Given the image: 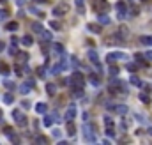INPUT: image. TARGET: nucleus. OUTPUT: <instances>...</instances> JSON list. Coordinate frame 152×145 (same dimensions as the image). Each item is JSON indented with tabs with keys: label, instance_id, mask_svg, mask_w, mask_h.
<instances>
[{
	"label": "nucleus",
	"instance_id": "f257e3e1",
	"mask_svg": "<svg viewBox=\"0 0 152 145\" xmlns=\"http://www.w3.org/2000/svg\"><path fill=\"white\" fill-rule=\"evenodd\" d=\"M69 85H71L73 89H83V85H85L83 74H80V73L71 74V78H69Z\"/></svg>",
	"mask_w": 152,
	"mask_h": 145
},
{
	"label": "nucleus",
	"instance_id": "f03ea898",
	"mask_svg": "<svg viewBox=\"0 0 152 145\" xmlns=\"http://www.w3.org/2000/svg\"><path fill=\"white\" fill-rule=\"evenodd\" d=\"M83 138H85L87 142H94V140H96V135H94V126H92V124H89V122H87L85 126H83Z\"/></svg>",
	"mask_w": 152,
	"mask_h": 145
},
{
	"label": "nucleus",
	"instance_id": "7ed1b4c3",
	"mask_svg": "<svg viewBox=\"0 0 152 145\" xmlns=\"http://www.w3.org/2000/svg\"><path fill=\"white\" fill-rule=\"evenodd\" d=\"M106 60L110 62V64H113V62H117V60H127V53H124V51H113V53H108Z\"/></svg>",
	"mask_w": 152,
	"mask_h": 145
},
{
	"label": "nucleus",
	"instance_id": "20e7f679",
	"mask_svg": "<svg viewBox=\"0 0 152 145\" xmlns=\"http://www.w3.org/2000/svg\"><path fill=\"white\" fill-rule=\"evenodd\" d=\"M12 115H14V120H16L18 126H21V128L27 126V117H25L23 113H19L18 110H14V112H12Z\"/></svg>",
	"mask_w": 152,
	"mask_h": 145
},
{
	"label": "nucleus",
	"instance_id": "39448f33",
	"mask_svg": "<svg viewBox=\"0 0 152 145\" xmlns=\"http://www.w3.org/2000/svg\"><path fill=\"white\" fill-rule=\"evenodd\" d=\"M67 9H69V7H67L66 4H60V6H57V7L53 9V14H55V16H64V14L67 12Z\"/></svg>",
	"mask_w": 152,
	"mask_h": 145
},
{
	"label": "nucleus",
	"instance_id": "423d86ee",
	"mask_svg": "<svg viewBox=\"0 0 152 145\" xmlns=\"http://www.w3.org/2000/svg\"><path fill=\"white\" fill-rule=\"evenodd\" d=\"M126 14H127L126 6H124L122 2H119V4H117V16H119V19H124V18H126Z\"/></svg>",
	"mask_w": 152,
	"mask_h": 145
},
{
	"label": "nucleus",
	"instance_id": "0eeeda50",
	"mask_svg": "<svg viewBox=\"0 0 152 145\" xmlns=\"http://www.w3.org/2000/svg\"><path fill=\"white\" fill-rule=\"evenodd\" d=\"M74 117H76V106L71 105L66 112V120H74Z\"/></svg>",
	"mask_w": 152,
	"mask_h": 145
},
{
	"label": "nucleus",
	"instance_id": "6e6552de",
	"mask_svg": "<svg viewBox=\"0 0 152 145\" xmlns=\"http://www.w3.org/2000/svg\"><path fill=\"white\" fill-rule=\"evenodd\" d=\"M87 57L90 58V62H92V64H96V66L99 67V57H97V53H96L94 50H90L89 53H87Z\"/></svg>",
	"mask_w": 152,
	"mask_h": 145
},
{
	"label": "nucleus",
	"instance_id": "1a4fd4ad",
	"mask_svg": "<svg viewBox=\"0 0 152 145\" xmlns=\"http://www.w3.org/2000/svg\"><path fill=\"white\" fill-rule=\"evenodd\" d=\"M140 43L142 44H147V46H152V35H142L140 37Z\"/></svg>",
	"mask_w": 152,
	"mask_h": 145
},
{
	"label": "nucleus",
	"instance_id": "9d476101",
	"mask_svg": "<svg viewBox=\"0 0 152 145\" xmlns=\"http://www.w3.org/2000/svg\"><path fill=\"white\" fill-rule=\"evenodd\" d=\"M87 30H90L92 34H99L101 32V27L99 25H94V23H89V25H87Z\"/></svg>",
	"mask_w": 152,
	"mask_h": 145
},
{
	"label": "nucleus",
	"instance_id": "9b49d317",
	"mask_svg": "<svg viewBox=\"0 0 152 145\" xmlns=\"http://www.w3.org/2000/svg\"><path fill=\"white\" fill-rule=\"evenodd\" d=\"M74 133H76V129H74L73 120H67V135H69V136H74Z\"/></svg>",
	"mask_w": 152,
	"mask_h": 145
},
{
	"label": "nucleus",
	"instance_id": "f8f14e48",
	"mask_svg": "<svg viewBox=\"0 0 152 145\" xmlns=\"http://www.w3.org/2000/svg\"><path fill=\"white\" fill-rule=\"evenodd\" d=\"M41 39H42V41H51L53 35H51V32H48V30H42V32H41Z\"/></svg>",
	"mask_w": 152,
	"mask_h": 145
},
{
	"label": "nucleus",
	"instance_id": "ddd939ff",
	"mask_svg": "<svg viewBox=\"0 0 152 145\" xmlns=\"http://www.w3.org/2000/svg\"><path fill=\"white\" fill-rule=\"evenodd\" d=\"M115 112H117L119 115H126V113H127V106H126V105H119V106H115Z\"/></svg>",
	"mask_w": 152,
	"mask_h": 145
},
{
	"label": "nucleus",
	"instance_id": "4468645a",
	"mask_svg": "<svg viewBox=\"0 0 152 145\" xmlns=\"http://www.w3.org/2000/svg\"><path fill=\"white\" fill-rule=\"evenodd\" d=\"M21 43H23L25 46H30L34 43V39H32V35H23V37H21Z\"/></svg>",
	"mask_w": 152,
	"mask_h": 145
},
{
	"label": "nucleus",
	"instance_id": "2eb2a0df",
	"mask_svg": "<svg viewBox=\"0 0 152 145\" xmlns=\"http://www.w3.org/2000/svg\"><path fill=\"white\" fill-rule=\"evenodd\" d=\"M46 110H48V106H46V103H39V105L35 106V112H37V113H44Z\"/></svg>",
	"mask_w": 152,
	"mask_h": 145
},
{
	"label": "nucleus",
	"instance_id": "dca6fc26",
	"mask_svg": "<svg viewBox=\"0 0 152 145\" xmlns=\"http://www.w3.org/2000/svg\"><path fill=\"white\" fill-rule=\"evenodd\" d=\"M127 34H129V30H127V27H120L119 28V34H117V37H127Z\"/></svg>",
	"mask_w": 152,
	"mask_h": 145
},
{
	"label": "nucleus",
	"instance_id": "f3484780",
	"mask_svg": "<svg viewBox=\"0 0 152 145\" xmlns=\"http://www.w3.org/2000/svg\"><path fill=\"white\" fill-rule=\"evenodd\" d=\"M76 2V7H78V12L80 14H83L85 12V7H83V4H85V0H74Z\"/></svg>",
	"mask_w": 152,
	"mask_h": 145
},
{
	"label": "nucleus",
	"instance_id": "a211bd4d",
	"mask_svg": "<svg viewBox=\"0 0 152 145\" xmlns=\"http://www.w3.org/2000/svg\"><path fill=\"white\" fill-rule=\"evenodd\" d=\"M97 19H99V23H101V25H108V23H110V18H108L106 14H99Z\"/></svg>",
	"mask_w": 152,
	"mask_h": 145
},
{
	"label": "nucleus",
	"instance_id": "6ab92c4d",
	"mask_svg": "<svg viewBox=\"0 0 152 145\" xmlns=\"http://www.w3.org/2000/svg\"><path fill=\"white\" fill-rule=\"evenodd\" d=\"M30 87H32L30 83H23V85L19 87V92H21V94H28V92H30Z\"/></svg>",
	"mask_w": 152,
	"mask_h": 145
},
{
	"label": "nucleus",
	"instance_id": "aec40b11",
	"mask_svg": "<svg viewBox=\"0 0 152 145\" xmlns=\"http://www.w3.org/2000/svg\"><path fill=\"white\" fill-rule=\"evenodd\" d=\"M32 30H34V32H37V34L41 35V32L44 30V28H42V25H41V23H32Z\"/></svg>",
	"mask_w": 152,
	"mask_h": 145
},
{
	"label": "nucleus",
	"instance_id": "412c9836",
	"mask_svg": "<svg viewBox=\"0 0 152 145\" xmlns=\"http://www.w3.org/2000/svg\"><path fill=\"white\" fill-rule=\"evenodd\" d=\"M7 16H9V11L7 9H0V22H6Z\"/></svg>",
	"mask_w": 152,
	"mask_h": 145
},
{
	"label": "nucleus",
	"instance_id": "4be33fe9",
	"mask_svg": "<svg viewBox=\"0 0 152 145\" xmlns=\"http://www.w3.org/2000/svg\"><path fill=\"white\" fill-rule=\"evenodd\" d=\"M4 103H6V105H12V103H14L12 94H6V96H4Z\"/></svg>",
	"mask_w": 152,
	"mask_h": 145
},
{
	"label": "nucleus",
	"instance_id": "5701e85b",
	"mask_svg": "<svg viewBox=\"0 0 152 145\" xmlns=\"http://www.w3.org/2000/svg\"><path fill=\"white\" fill-rule=\"evenodd\" d=\"M9 53L11 55H18V48H16V39H12V44L9 48Z\"/></svg>",
	"mask_w": 152,
	"mask_h": 145
},
{
	"label": "nucleus",
	"instance_id": "b1692460",
	"mask_svg": "<svg viewBox=\"0 0 152 145\" xmlns=\"http://www.w3.org/2000/svg\"><path fill=\"white\" fill-rule=\"evenodd\" d=\"M131 83H133V85H136V87H140V85H142V81H140V78H138V76H135V74H133V76H131Z\"/></svg>",
	"mask_w": 152,
	"mask_h": 145
},
{
	"label": "nucleus",
	"instance_id": "393cba45",
	"mask_svg": "<svg viewBox=\"0 0 152 145\" xmlns=\"http://www.w3.org/2000/svg\"><path fill=\"white\" fill-rule=\"evenodd\" d=\"M46 89H48V94H50V96H53V94L57 92V89H55V85H53V83H48V85H46Z\"/></svg>",
	"mask_w": 152,
	"mask_h": 145
},
{
	"label": "nucleus",
	"instance_id": "a878e982",
	"mask_svg": "<svg viewBox=\"0 0 152 145\" xmlns=\"http://www.w3.org/2000/svg\"><path fill=\"white\" fill-rule=\"evenodd\" d=\"M104 124H106V128H113V120H112V117H104Z\"/></svg>",
	"mask_w": 152,
	"mask_h": 145
},
{
	"label": "nucleus",
	"instance_id": "bb28decb",
	"mask_svg": "<svg viewBox=\"0 0 152 145\" xmlns=\"http://www.w3.org/2000/svg\"><path fill=\"white\" fill-rule=\"evenodd\" d=\"M90 83H92V85H94V87H97V85H99V83H101V80H99V78H97V76H90Z\"/></svg>",
	"mask_w": 152,
	"mask_h": 145
},
{
	"label": "nucleus",
	"instance_id": "cd10ccee",
	"mask_svg": "<svg viewBox=\"0 0 152 145\" xmlns=\"http://www.w3.org/2000/svg\"><path fill=\"white\" fill-rule=\"evenodd\" d=\"M16 28H18V23H14V22L6 25V30H9V32H11V30H16Z\"/></svg>",
	"mask_w": 152,
	"mask_h": 145
},
{
	"label": "nucleus",
	"instance_id": "c85d7f7f",
	"mask_svg": "<svg viewBox=\"0 0 152 145\" xmlns=\"http://www.w3.org/2000/svg\"><path fill=\"white\" fill-rule=\"evenodd\" d=\"M53 51H57V53H60V55H62V53H64L62 44H58V43H57V44H53Z\"/></svg>",
	"mask_w": 152,
	"mask_h": 145
},
{
	"label": "nucleus",
	"instance_id": "c756f323",
	"mask_svg": "<svg viewBox=\"0 0 152 145\" xmlns=\"http://www.w3.org/2000/svg\"><path fill=\"white\" fill-rule=\"evenodd\" d=\"M51 124H53V117H44V126H46V128H50Z\"/></svg>",
	"mask_w": 152,
	"mask_h": 145
},
{
	"label": "nucleus",
	"instance_id": "7c9ffc66",
	"mask_svg": "<svg viewBox=\"0 0 152 145\" xmlns=\"http://www.w3.org/2000/svg\"><path fill=\"white\" fill-rule=\"evenodd\" d=\"M140 101H142V103H145V105H147V103H150V99H149V96H147V94H140Z\"/></svg>",
	"mask_w": 152,
	"mask_h": 145
},
{
	"label": "nucleus",
	"instance_id": "2f4dec72",
	"mask_svg": "<svg viewBox=\"0 0 152 145\" xmlns=\"http://www.w3.org/2000/svg\"><path fill=\"white\" fill-rule=\"evenodd\" d=\"M18 58H19L21 62H25V60H28V55H27V53H18Z\"/></svg>",
	"mask_w": 152,
	"mask_h": 145
},
{
	"label": "nucleus",
	"instance_id": "473e14b6",
	"mask_svg": "<svg viewBox=\"0 0 152 145\" xmlns=\"http://www.w3.org/2000/svg\"><path fill=\"white\" fill-rule=\"evenodd\" d=\"M50 27L55 28V30H58V28H60V23H58V22H50Z\"/></svg>",
	"mask_w": 152,
	"mask_h": 145
},
{
	"label": "nucleus",
	"instance_id": "72a5a7b5",
	"mask_svg": "<svg viewBox=\"0 0 152 145\" xmlns=\"http://www.w3.org/2000/svg\"><path fill=\"white\" fill-rule=\"evenodd\" d=\"M110 74H112V76H117V74H119V69H117L115 66H112V67H110Z\"/></svg>",
	"mask_w": 152,
	"mask_h": 145
},
{
	"label": "nucleus",
	"instance_id": "f704fd0d",
	"mask_svg": "<svg viewBox=\"0 0 152 145\" xmlns=\"http://www.w3.org/2000/svg\"><path fill=\"white\" fill-rule=\"evenodd\" d=\"M51 135H53V136H55L57 140H58V138L62 136V135H60V129H53V131H51Z\"/></svg>",
	"mask_w": 152,
	"mask_h": 145
},
{
	"label": "nucleus",
	"instance_id": "c9c22d12",
	"mask_svg": "<svg viewBox=\"0 0 152 145\" xmlns=\"http://www.w3.org/2000/svg\"><path fill=\"white\" fill-rule=\"evenodd\" d=\"M127 69L133 73V71H136V69H138V66H136V64H127Z\"/></svg>",
	"mask_w": 152,
	"mask_h": 145
},
{
	"label": "nucleus",
	"instance_id": "e433bc0d",
	"mask_svg": "<svg viewBox=\"0 0 152 145\" xmlns=\"http://www.w3.org/2000/svg\"><path fill=\"white\" fill-rule=\"evenodd\" d=\"M106 135L113 138V136H115V133H113V128H108V129H106Z\"/></svg>",
	"mask_w": 152,
	"mask_h": 145
},
{
	"label": "nucleus",
	"instance_id": "4c0bfd02",
	"mask_svg": "<svg viewBox=\"0 0 152 145\" xmlns=\"http://www.w3.org/2000/svg\"><path fill=\"white\" fill-rule=\"evenodd\" d=\"M21 106L28 110V108H30V103H28V101H21Z\"/></svg>",
	"mask_w": 152,
	"mask_h": 145
},
{
	"label": "nucleus",
	"instance_id": "58836bf2",
	"mask_svg": "<svg viewBox=\"0 0 152 145\" xmlns=\"http://www.w3.org/2000/svg\"><path fill=\"white\" fill-rule=\"evenodd\" d=\"M145 58L152 62V51H145Z\"/></svg>",
	"mask_w": 152,
	"mask_h": 145
},
{
	"label": "nucleus",
	"instance_id": "ea45409f",
	"mask_svg": "<svg viewBox=\"0 0 152 145\" xmlns=\"http://www.w3.org/2000/svg\"><path fill=\"white\" fill-rule=\"evenodd\" d=\"M37 143H46V138H42V136H39V138H37Z\"/></svg>",
	"mask_w": 152,
	"mask_h": 145
},
{
	"label": "nucleus",
	"instance_id": "a19ab883",
	"mask_svg": "<svg viewBox=\"0 0 152 145\" xmlns=\"http://www.w3.org/2000/svg\"><path fill=\"white\" fill-rule=\"evenodd\" d=\"M51 117H53V120H55V122H60V117H58V115H57V113H53V115H51Z\"/></svg>",
	"mask_w": 152,
	"mask_h": 145
},
{
	"label": "nucleus",
	"instance_id": "79ce46f5",
	"mask_svg": "<svg viewBox=\"0 0 152 145\" xmlns=\"http://www.w3.org/2000/svg\"><path fill=\"white\" fill-rule=\"evenodd\" d=\"M81 119H83V120H85V122H87V120H89V113H87V112H85V113H83V117H81Z\"/></svg>",
	"mask_w": 152,
	"mask_h": 145
},
{
	"label": "nucleus",
	"instance_id": "37998d69",
	"mask_svg": "<svg viewBox=\"0 0 152 145\" xmlns=\"http://www.w3.org/2000/svg\"><path fill=\"white\" fill-rule=\"evenodd\" d=\"M2 73H4V74H9V69H7V67L4 66V67H2Z\"/></svg>",
	"mask_w": 152,
	"mask_h": 145
},
{
	"label": "nucleus",
	"instance_id": "c03bdc74",
	"mask_svg": "<svg viewBox=\"0 0 152 145\" xmlns=\"http://www.w3.org/2000/svg\"><path fill=\"white\" fill-rule=\"evenodd\" d=\"M4 50V43H0V51H2Z\"/></svg>",
	"mask_w": 152,
	"mask_h": 145
},
{
	"label": "nucleus",
	"instance_id": "a18cd8bd",
	"mask_svg": "<svg viewBox=\"0 0 152 145\" xmlns=\"http://www.w3.org/2000/svg\"><path fill=\"white\" fill-rule=\"evenodd\" d=\"M149 135H150V136H152V128H149Z\"/></svg>",
	"mask_w": 152,
	"mask_h": 145
},
{
	"label": "nucleus",
	"instance_id": "49530a36",
	"mask_svg": "<svg viewBox=\"0 0 152 145\" xmlns=\"http://www.w3.org/2000/svg\"><path fill=\"white\" fill-rule=\"evenodd\" d=\"M142 2H147V0H142Z\"/></svg>",
	"mask_w": 152,
	"mask_h": 145
},
{
	"label": "nucleus",
	"instance_id": "de8ad7c7",
	"mask_svg": "<svg viewBox=\"0 0 152 145\" xmlns=\"http://www.w3.org/2000/svg\"><path fill=\"white\" fill-rule=\"evenodd\" d=\"M39 2H41V0H39Z\"/></svg>",
	"mask_w": 152,
	"mask_h": 145
}]
</instances>
